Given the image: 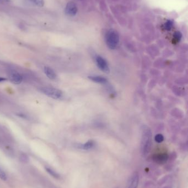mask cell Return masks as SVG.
Wrapping results in <instances>:
<instances>
[{
	"label": "cell",
	"instance_id": "16",
	"mask_svg": "<svg viewBox=\"0 0 188 188\" xmlns=\"http://www.w3.org/2000/svg\"><path fill=\"white\" fill-rule=\"evenodd\" d=\"M0 178L3 180H6L7 179V177L4 171L0 167Z\"/></svg>",
	"mask_w": 188,
	"mask_h": 188
},
{
	"label": "cell",
	"instance_id": "15",
	"mask_svg": "<svg viewBox=\"0 0 188 188\" xmlns=\"http://www.w3.org/2000/svg\"><path fill=\"white\" fill-rule=\"evenodd\" d=\"M173 22L172 20H168L164 24V28L167 31H170L173 26Z\"/></svg>",
	"mask_w": 188,
	"mask_h": 188
},
{
	"label": "cell",
	"instance_id": "12",
	"mask_svg": "<svg viewBox=\"0 0 188 188\" xmlns=\"http://www.w3.org/2000/svg\"><path fill=\"white\" fill-rule=\"evenodd\" d=\"M94 145V142L92 140H89V141L86 142L85 144H84L82 146V148L84 150H89L93 147Z\"/></svg>",
	"mask_w": 188,
	"mask_h": 188
},
{
	"label": "cell",
	"instance_id": "5",
	"mask_svg": "<svg viewBox=\"0 0 188 188\" xmlns=\"http://www.w3.org/2000/svg\"><path fill=\"white\" fill-rule=\"evenodd\" d=\"M139 182V176L137 172H135L131 176L126 188H137Z\"/></svg>",
	"mask_w": 188,
	"mask_h": 188
},
{
	"label": "cell",
	"instance_id": "13",
	"mask_svg": "<svg viewBox=\"0 0 188 188\" xmlns=\"http://www.w3.org/2000/svg\"><path fill=\"white\" fill-rule=\"evenodd\" d=\"M20 162L23 163H28L29 161V158L28 156L24 153L20 154Z\"/></svg>",
	"mask_w": 188,
	"mask_h": 188
},
{
	"label": "cell",
	"instance_id": "10",
	"mask_svg": "<svg viewBox=\"0 0 188 188\" xmlns=\"http://www.w3.org/2000/svg\"><path fill=\"white\" fill-rule=\"evenodd\" d=\"M168 156L166 154H161L156 155L154 157L156 162L160 163L166 162L168 160Z\"/></svg>",
	"mask_w": 188,
	"mask_h": 188
},
{
	"label": "cell",
	"instance_id": "18",
	"mask_svg": "<svg viewBox=\"0 0 188 188\" xmlns=\"http://www.w3.org/2000/svg\"><path fill=\"white\" fill-rule=\"evenodd\" d=\"M182 36V34L180 32L177 31V32L175 33L174 34V39L175 40L177 41H180V40L181 39Z\"/></svg>",
	"mask_w": 188,
	"mask_h": 188
},
{
	"label": "cell",
	"instance_id": "11",
	"mask_svg": "<svg viewBox=\"0 0 188 188\" xmlns=\"http://www.w3.org/2000/svg\"><path fill=\"white\" fill-rule=\"evenodd\" d=\"M46 171L49 173V174H50L52 177H54V178H56V179H59L60 178V175L58 173L56 172L55 171H54L52 169H51L50 167H45Z\"/></svg>",
	"mask_w": 188,
	"mask_h": 188
},
{
	"label": "cell",
	"instance_id": "8",
	"mask_svg": "<svg viewBox=\"0 0 188 188\" xmlns=\"http://www.w3.org/2000/svg\"><path fill=\"white\" fill-rule=\"evenodd\" d=\"M44 71V73H45L46 76H48V78H49L50 79L54 80L56 78V73L51 69V68H50L49 67H45Z\"/></svg>",
	"mask_w": 188,
	"mask_h": 188
},
{
	"label": "cell",
	"instance_id": "17",
	"mask_svg": "<svg viewBox=\"0 0 188 188\" xmlns=\"http://www.w3.org/2000/svg\"><path fill=\"white\" fill-rule=\"evenodd\" d=\"M154 139H155V141L157 142H158V143H160V142H162L164 140V137L163 136L162 134H157L156 135V137H154Z\"/></svg>",
	"mask_w": 188,
	"mask_h": 188
},
{
	"label": "cell",
	"instance_id": "4",
	"mask_svg": "<svg viewBox=\"0 0 188 188\" xmlns=\"http://www.w3.org/2000/svg\"><path fill=\"white\" fill-rule=\"evenodd\" d=\"M96 61L97 66L101 71L105 73L109 72V68L105 59H104L101 56H97L96 58Z\"/></svg>",
	"mask_w": 188,
	"mask_h": 188
},
{
	"label": "cell",
	"instance_id": "19",
	"mask_svg": "<svg viewBox=\"0 0 188 188\" xmlns=\"http://www.w3.org/2000/svg\"><path fill=\"white\" fill-rule=\"evenodd\" d=\"M5 80H6V78H2V77H0V83L2 82V81H5Z\"/></svg>",
	"mask_w": 188,
	"mask_h": 188
},
{
	"label": "cell",
	"instance_id": "9",
	"mask_svg": "<svg viewBox=\"0 0 188 188\" xmlns=\"http://www.w3.org/2000/svg\"><path fill=\"white\" fill-rule=\"evenodd\" d=\"M88 78L94 82L101 84H105L107 82L106 78L101 76H89Z\"/></svg>",
	"mask_w": 188,
	"mask_h": 188
},
{
	"label": "cell",
	"instance_id": "6",
	"mask_svg": "<svg viewBox=\"0 0 188 188\" xmlns=\"http://www.w3.org/2000/svg\"><path fill=\"white\" fill-rule=\"evenodd\" d=\"M77 12V7L75 3L73 2H69L65 8V13L66 15L69 16H74L76 15Z\"/></svg>",
	"mask_w": 188,
	"mask_h": 188
},
{
	"label": "cell",
	"instance_id": "3",
	"mask_svg": "<svg viewBox=\"0 0 188 188\" xmlns=\"http://www.w3.org/2000/svg\"><path fill=\"white\" fill-rule=\"evenodd\" d=\"M40 90L42 93L53 99H60L63 95V93L61 90L54 87H43Z\"/></svg>",
	"mask_w": 188,
	"mask_h": 188
},
{
	"label": "cell",
	"instance_id": "2",
	"mask_svg": "<svg viewBox=\"0 0 188 188\" xmlns=\"http://www.w3.org/2000/svg\"><path fill=\"white\" fill-rule=\"evenodd\" d=\"M106 41L107 46L112 50L115 49L119 42V36L114 30H109L106 35Z\"/></svg>",
	"mask_w": 188,
	"mask_h": 188
},
{
	"label": "cell",
	"instance_id": "14",
	"mask_svg": "<svg viewBox=\"0 0 188 188\" xmlns=\"http://www.w3.org/2000/svg\"><path fill=\"white\" fill-rule=\"evenodd\" d=\"M31 3L38 7H42L44 5V0H29Z\"/></svg>",
	"mask_w": 188,
	"mask_h": 188
},
{
	"label": "cell",
	"instance_id": "1",
	"mask_svg": "<svg viewBox=\"0 0 188 188\" xmlns=\"http://www.w3.org/2000/svg\"><path fill=\"white\" fill-rule=\"evenodd\" d=\"M152 145V133L149 128L145 126L142 128L141 150L143 156L150 152Z\"/></svg>",
	"mask_w": 188,
	"mask_h": 188
},
{
	"label": "cell",
	"instance_id": "7",
	"mask_svg": "<svg viewBox=\"0 0 188 188\" xmlns=\"http://www.w3.org/2000/svg\"><path fill=\"white\" fill-rule=\"evenodd\" d=\"M10 80L12 83L15 84H20L22 83L23 78L17 72H12L10 74Z\"/></svg>",
	"mask_w": 188,
	"mask_h": 188
}]
</instances>
